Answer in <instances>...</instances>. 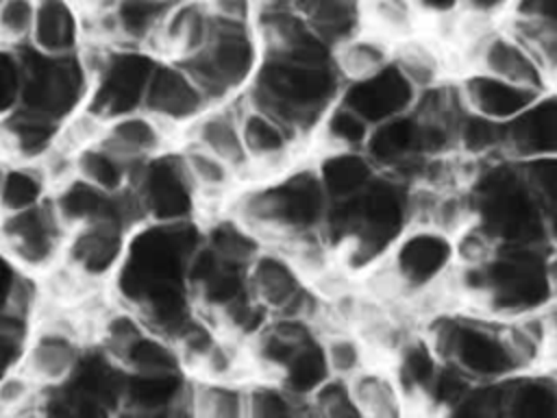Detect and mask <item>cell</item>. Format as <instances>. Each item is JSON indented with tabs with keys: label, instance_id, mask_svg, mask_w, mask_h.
Returning a JSON list of instances; mask_svg holds the SVG:
<instances>
[{
	"label": "cell",
	"instance_id": "cell-12",
	"mask_svg": "<svg viewBox=\"0 0 557 418\" xmlns=\"http://www.w3.org/2000/svg\"><path fill=\"white\" fill-rule=\"evenodd\" d=\"M239 104L248 161L246 181L270 179L298 165L302 150L311 142V135L285 118L244 98H239Z\"/></svg>",
	"mask_w": 557,
	"mask_h": 418
},
{
	"label": "cell",
	"instance_id": "cell-7",
	"mask_svg": "<svg viewBox=\"0 0 557 418\" xmlns=\"http://www.w3.org/2000/svg\"><path fill=\"white\" fill-rule=\"evenodd\" d=\"M263 59V41L255 22L218 20L209 41L181 63L211 102L237 100L250 87Z\"/></svg>",
	"mask_w": 557,
	"mask_h": 418
},
{
	"label": "cell",
	"instance_id": "cell-14",
	"mask_svg": "<svg viewBox=\"0 0 557 418\" xmlns=\"http://www.w3.org/2000/svg\"><path fill=\"white\" fill-rule=\"evenodd\" d=\"M133 229H126L117 222H89L67 231L63 261L89 285L109 287L117 274L128 235Z\"/></svg>",
	"mask_w": 557,
	"mask_h": 418
},
{
	"label": "cell",
	"instance_id": "cell-15",
	"mask_svg": "<svg viewBox=\"0 0 557 418\" xmlns=\"http://www.w3.org/2000/svg\"><path fill=\"white\" fill-rule=\"evenodd\" d=\"M209 104L213 102L181 61L159 57L148 81L141 109L152 113L181 137Z\"/></svg>",
	"mask_w": 557,
	"mask_h": 418
},
{
	"label": "cell",
	"instance_id": "cell-45",
	"mask_svg": "<svg viewBox=\"0 0 557 418\" xmlns=\"http://www.w3.org/2000/svg\"><path fill=\"white\" fill-rule=\"evenodd\" d=\"M507 24L557 30V0H511Z\"/></svg>",
	"mask_w": 557,
	"mask_h": 418
},
{
	"label": "cell",
	"instance_id": "cell-36",
	"mask_svg": "<svg viewBox=\"0 0 557 418\" xmlns=\"http://www.w3.org/2000/svg\"><path fill=\"white\" fill-rule=\"evenodd\" d=\"M133 170H135L133 163H128L124 157H120L100 139L81 148L74 159L76 176L111 194L124 192L131 185Z\"/></svg>",
	"mask_w": 557,
	"mask_h": 418
},
{
	"label": "cell",
	"instance_id": "cell-16",
	"mask_svg": "<svg viewBox=\"0 0 557 418\" xmlns=\"http://www.w3.org/2000/svg\"><path fill=\"white\" fill-rule=\"evenodd\" d=\"M366 155L372 163L387 174L409 183L418 163L429 157L424 142V126L413 107L400 115L372 126Z\"/></svg>",
	"mask_w": 557,
	"mask_h": 418
},
{
	"label": "cell",
	"instance_id": "cell-27",
	"mask_svg": "<svg viewBox=\"0 0 557 418\" xmlns=\"http://www.w3.org/2000/svg\"><path fill=\"white\" fill-rule=\"evenodd\" d=\"M503 416L557 418V374L535 368L503 379Z\"/></svg>",
	"mask_w": 557,
	"mask_h": 418
},
{
	"label": "cell",
	"instance_id": "cell-44",
	"mask_svg": "<svg viewBox=\"0 0 557 418\" xmlns=\"http://www.w3.org/2000/svg\"><path fill=\"white\" fill-rule=\"evenodd\" d=\"M24 63L20 48L0 46V120L22 104Z\"/></svg>",
	"mask_w": 557,
	"mask_h": 418
},
{
	"label": "cell",
	"instance_id": "cell-2",
	"mask_svg": "<svg viewBox=\"0 0 557 418\" xmlns=\"http://www.w3.org/2000/svg\"><path fill=\"white\" fill-rule=\"evenodd\" d=\"M342 85L335 48L300 20L263 48L261 65L242 98L311 135L320 115L339 98Z\"/></svg>",
	"mask_w": 557,
	"mask_h": 418
},
{
	"label": "cell",
	"instance_id": "cell-37",
	"mask_svg": "<svg viewBox=\"0 0 557 418\" xmlns=\"http://www.w3.org/2000/svg\"><path fill=\"white\" fill-rule=\"evenodd\" d=\"M392 59L394 46L368 28L335 46V63L344 81L374 74L387 63H392Z\"/></svg>",
	"mask_w": 557,
	"mask_h": 418
},
{
	"label": "cell",
	"instance_id": "cell-19",
	"mask_svg": "<svg viewBox=\"0 0 557 418\" xmlns=\"http://www.w3.org/2000/svg\"><path fill=\"white\" fill-rule=\"evenodd\" d=\"M457 89L466 109L498 124L513 122L535 98L537 89L479 70L461 72Z\"/></svg>",
	"mask_w": 557,
	"mask_h": 418
},
{
	"label": "cell",
	"instance_id": "cell-10",
	"mask_svg": "<svg viewBox=\"0 0 557 418\" xmlns=\"http://www.w3.org/2000/svg\"><path fill=\"white\" fill-rule=\"evenodd\" d=\"M126 192L141 222H191L202 218L200 198L185 174L176 146L135 165Z\"/></svg>",
	"mask_w": 557,
	"mask_h": 418
},
{
	"label": "cell",
	"instance_id": "cell-18",
	"mask_svg": "<svg viewBox=\"0 0 557 418\" xmlns=\"http://www.w3.org/2000/svg\"><path fill=\"white\" fill-rule=\"evenodd\" d=\"M100 142L124 157L128 163L139 165L161 152L172 150L178 142V135L139 107L107 118L102 124Z\"/></svg>",
	"mask_w": 557,
	"mask_h": 418
},
{
	"label": "cell",
	"instance_id": "cell-31",
	"mask_svg": "<svg viewBox=\"0 0 557 418\" xmlns=\"http://www.w3.org/2000/svg\"><path fill=\"white\" fill-rule=\"evenodd\" d=\"M52 183L37 161L9 159L0 172V213L22 211L50 198Z\"/></svg>",
	"mask_w": 557,
	"mask_h": 418
},
{
	"label": "cell",
	"instance_id": "cell-29",
	"mask_svg": "<svg viewBox=\"0 0 557 418\" xmlns=\"http://www.w3.org/2000/svg\"><path fill=\"white\" fill-rule=\"evenodd\" d=\"M9 159L20 161H41L59 139L61 122L30 111L26 107H17L4 120H0Z\"/></svg>",
	"mask_w": 557,
	"mask_h": 418
},
{
	"label": "cell",
	"instance_id": "cell-24",
	"mask_svg": "<svg viewBox=\"0 0 557 418\" xmlns=\"http://www.w3.org/2000/svg\"><path fill=\"white\" fill-rule=\"evenodd\" d=\"M215 22L218 17L200 0H178L168 7L152 50L163 59L183 61L209 41Z\"/></svg>",
	"mask_w": 557,
	"mask_h": 418
},
{
	"label": "cell",
	"instance_id": "cell-22",
	"mask_svg": "<svg viewBox=\"0 0 557 418\" xmlns=\"http://www.w3.org/2000/svg\"><path fill=\"white\" fill-rule=\"evenodd\" d=\"M176 152L185 168L187 179L191 181L200 198L202 218L222 211L228 198L235 194V189L246 181L244 174L233 163L191 142L178 139Z\"/></svg>",
	"mask_w": 557,
	"mask_h": 418
},
{
	"label": "cell",
	"instance_id": "cell-3",
	"mask_svg": "<svg viewBox=\"0 0 557 418\" xmlns=\"http://www.w3.org/2000/svg\"><path fill=\"white\" fill-rule=\"evenodd\" d=\"M548 255L550 246H496L483 259H459L453 287L461 309L498 320L544 309L555 296Z\"/></svg>",
	"mask_w": 557,
	"mask_h": 418
},
{
	"label": "cell",
	"instance_id": "cell-34",
	"mask_svg": "<svg viewBox=\"0 0 557 418\" xmlns=\"http://www.w3.org/2000/svg\"><path fill=\"white\" fill-rule=\"evenodd\" d=\"M372 124L344 100H335L315 122L311 144L324 150H366Z\"/></svg>",
	"mask_w": 557,
	"mask_h": 418
},
{
	"label": "cell",
	"instance_id": "cell-26",
	"mask_svg": "<svg viewBox=\"0 0 557 418\" xmlns=\"http://www.w3.org/2000/svg\"><path fill=\"white\" fill-rule=\"evenodd\" d=\"M350 381L361 416L398 418L411 411L409 398L389 361H372Z\"/></svg>",
	"mask_w": 557,
	"mask_h": 418
},
{
	"label": "cell",
	"instance_id": "cell-30",
	"mask_svg": "<svg viewBox=\"0 0 557 418\" xmlns=\"http://www.w3.org/2000/svg\"><path fill=\"white\" fill-rule=\"evenodd\" d=\"M309 28L333 48L363 30V0H292Z\"/></svg>",
	"mask_w": 557,
	"mask_h": 418
},
{
	"label": "cell",
	"instance_id": "cell-23",
	"mask_svg": "<svg viewBox=\"0 0 557 418\" xmlns=\"http://www.w3.org/2000/svg\"><path fill=\"white\" fill-rule=\"evenodd\" d=\"M507 157L531 161L557 157V87H548L507 124Z\"/></svg>",
	"mask_w": 557,
	"mask_h": 418
},
{
	"label": "cell",
	"instance_id": "cell-6",
	"mask_svg": "<svg viewBox=\"0 0 557 418\" xmlns=\"http://www.w3.org/2000/svg\"><path fill=\"white\" fill-rule=\"evenodd\" d=\"M437 355L470 381H503L518 372L498 318L457 309L426 322Z\"/></svg>",
	"mask_w": 557,
	"mask_h": 418
},
{
	"label": "cell",
	"instance_id": "cell-1",
	"mask_svg": "<svg viewBox=\"0 0 557 418\" xmlns=\"http://www.w3.org/2000/svg\"><path fill=\"white\" fill-rule=\"evenodd\" d=\"M200 239V220L137 224L111 283L113 298L172 337L196 314L187 270Z\"/></svg>",
	"mask_w": 557,
	"mask_h": 418
},
{
	"label": "cell",
	"instance_id": "cell-13",
	"mask_svg": "<svg viewBox=\"0 0 557 418\" xmlns=\"http://www.w3.org/2000/svg\"><path fill=\"white\" fill-rule=\"evenodd\" d=\"M252 298L270 316H302L315 322V298L296 261L281 248L263 244L248 263Z\"/></svg>",
	"mask_w": 557,
	"mask_h": 418
},
{
	"label": "cell",
	"instance_id": "cell-5",
	"mask_svg": "<svg viewBox=\"0 0 557 418\" xmlns=\"http://www.w3.org/2000/svg\"><path fill=\"white\" fill-rule=\"evenodd\" d=\"M468 189L472 222L496 246H553L522 161L511 157L479 161Z\"/></svg>",
	"mask_w": 557,
	"mask_h": 418
},
{
	"label": "cell",
	"instance_id": "cell-47",
	"mask_svg": "<svg viewBox=\"0 0 557 418\" xmlns=\"http://www.w3.org/2000/svg\"><path fill=\"white\" fill-rule=\"evenodd\" d=\"M20 276H22V270L0 250V318L9 309V303Z\"/></svg>",
	"mask_w": 557,
	"mask_h": 418
},
{
	"label": "cell",
	"instance_id": "cell-8",
	"mask_svg": "<svg viewBox=\"0 0 557 418\" xmlns=\"http://www.w3.org/2000/svg\"><path fill=\"white\" fill-rule=\"evenodd\" d=\"M81 54L91 72L87 109L107 120L141 107L148 81L159 61L154 50L89 41Z\"/></svg>",
	"mask_w": 557,
	"mask_h": 418
},
{
	"label": "cell",
	"instance_id": "cell-35",
	"mask_svg": "<svg viewBox=\"0 0 557 418\" xmlns=\"http://www.w3.org/2000/svg\"><path fill=\"white\" fill-rule=\"evenodd\" d=\"M500 324H503V335L518 372L546 368L548 331H546L542 309L505 318L500 320Z\"/></svg>",
	"mask_w": 557,
	"mask_h": 418
},
{
	"label": "cell",
	"instance_id": "cell-49",
	"mask_svg": "<svg viewBox=\"0 0 557 418\" xmlns=\"http://www.w3.org/2000/svg\"><path fill=\"white\" fill-rule=\"evenodd\" d=\"M509 4H511V0H466L468 9H474V11H481L487 15H494L503 9H507Z\"/></svg>",
	"mask_w": 557,
	"mask_h": 418
},
{
	"label": "cell",
	"instance_id": "cell-25",
	"mask_svg": "<svg viewBox=\"0 0 557 418\" xmlns=\"http://www.w3.org/2000/svg\"><path fill=\"white\" fill-rule=\"evenodd\" d=\"M311 165L331 205L352 200L381 172L366 150H324Z\"/></svg>",
	"mask_w": 557,
	"mask_h": 418
},
{
	"label": "cell",
	"instance_id": "cell-4",
	"mask_svg": "<svg viewBox=\"0 0 557 418\" xmlns=\"http://www.w3.org/2000/svg\"><path fill=\"white\" fill-rule=\"evenodd\" d=\"M261 244L278 246L296 235L326 231L331 200L313 165L244 181L222 209Z\"/></svg>",
	"mask_w": 557,
	"mask_h": 418
},
{
	"label": "cell",
	"instance_id": "cell-42",
	"mask_svg": "<svg viewBox=\"0 0 557 418\" xmlns=\"http://www.w3.org/2000/svg\"><path fill=\"white\" fill-rule=\"evenodd\" d=\"M309 414L324 418H357L361 416L350 381L342 377H329L309 398Z\"/></svg>",
	"mask_w": 557,
	"mask_h": 418
},
{
	"label": "cell",
	"instance_id": "cell-17",
	"mask_svg": "<svg viewBox=\"0 0 557 418\" xmlns=\"http://www.w3.org/2000/svg\"><path fill=\"white\" fill-rule=\"evenodd\" d=\"M416 87L403 76L394 59L374 74L344 81L339 91V100L352 107L372 126L409 111L416 102Z\"/></svg>",
	"mask_w": 557,
	"mask_h": 418
},
{
	"label": "cell",
	"instance_id": "cell-39",
	"mask_svg": "<svg viewBox=\"0 0 557 418\" xmlns=\"http://www.w3.org/2000/svg\"><path fill=\"white\" fill-rule=\"evenodd\" d=\"M246 409L252 418H294L309 414L305 398L270 377H250L246 381Z\"/></svg>",
	"mask_w": 557,
	"mask_h": 418
},
{
	"label": "cell",
	"instance_id": "cell-41",
	"mask_svg": "<svg viewBox=\"0 0 557 418\" xmlns=\"http://www.w3.org/2000/svg\"><path fill=\"white\" fill-rule=\"evenodd\" d=\"M44 388L20 366L0 377V414H41Z\"/></svg>",
	"mask_w": 557,
	"mask_h": 418
},
{
	"label": "cell",
	"instance_id": "cell-20",
	"mask_svg": "<svg viewBox=\"0 0 557 418\" xmlns=\"http://www.w3.org/2000/svg\"><path fill=\"white\" fill-rule=\"evenodd\" d=\"M178 139L191 142L228 163H233L246 179L248 161L242 131V104L237 100L213 102L209 104L185 131Z\"/></svg>",
	"mask_w": 557,
	"mask_h": 418
},
{
	"label": "cell",
	"instance_id": "cell-21",
	"mask_svg": "<svg viewBox=\"0 0 557 418\" xmlns=\"http://www.w3.org/2000/svg\"><path fill=\"white\" fill-rule=\"evenodd\" d=\"M87 44V15L78 0H37L30 48L50 57L78 54Z\"/></svg>",
	"mask_w": 557,
	"mask_h": 418
},
{
	"label": "cell",
	"instance_id": "cell-11",
	"mask_svg": "<svg viewBox=\"0 0 557 418\" xmlns=\"http://www.w3.org/2000/svg\"><path fill=\"white\" fill-rule=\"evenodd\" d=\"M67 226L50 198L41 205L0 213V250L22 270L41 276L63 259Z\"/></svg>",
	"mask_w": 557,
	"mask_h": 418
},
{
	"label": "cell",
	"instance_id": "cell-40",
	"mask_svg": "<svg viewBox=\"0 0 557 418\" xmlns=\"http://www.w3.org/2000/svg\"><path fill=\"white\" fill-rule=\"evenodd\" d=\"M522 168L540 200L550 244L557 246V157L522 161Z\"/></svg>",
	"mask_w": 557,
	"mask_h": 418
},
{
	"label": "cell",
	"instance_id": "cell-33",
	"mask_svg": "<svg viewBox=\"0 0 557 418\" xmlns=\"http://www.w3.org/2000/svg\"><path fill=\"white\" fill-rule=\"evenodd\" d=\"M187 416H200V418H244V416H248L246 381L189 377Z\"/></svg>",
	"mask_w": 557,
	"mask_h": 418
},
{
	"label": "cell",
	"instance_id": "cell-9",
	"mask_svg": "<svg viewBox=\"0 0 557 418\" xmlns=\"http://www.w3.org/2000/svg\"><path fill=\"white\" fill-rule=\"evenodd\" d=\"M24 63L22 104L30 111L65 122L89 100L91 72L83 54L50 57L30 46L20 48Z\"/></svg>",
	"mask_w": 557,
	"mask_h": 418
},
{
	"label": "cell",
	"instance_id": "cell-46",
	"mask_svg": "<svg viewBox=\"0 0 557 418\" xmlns=\"http://www.w3.org/2000/svg\"><path fill=\"white\" fill-rule=\"evenodd\" d=\"M213 17L224 22H255L261 0H200Z\"/></svg>",
	"mask_w": 557,
	"mask_h": 418
},
{
	"label": "cell",
	"instance_id": "cell-32",
	"mask_svg": "<svg viewBox=\"0 0 557 418\" xmlns=\"http://www.w3.org/2000/svg\"><path fill=\"white\" fill-rule=\"evenodd\" d=\"M363 26L392 46L426 30L418 0H363Z\"/></svg>",
	"mask_w": 557,
	"mask_h": 418
},
{
	"label": "cell",
	"instance_id": "cell-38",
	"mask_svg": "<svg viewBox=\"0 0 557 418\" xmlns=\"http://www.w3.org/2000/svg\"><path fill=\"white\" fill-rule=\"evenodd\" d=\"M324 357L333 377L352 379L366 366L376 361L363 337L350 327H329L320 331Z\"/></svg>",
	"mask_w": 557,
	"mask_h": 418
},
{
	"label": "cell",
	"instance_id": "cell-28",
	"mask_svg": "<svg viewBox=\"0 0 557 418\" xmlns=\"http://www.w3.org/2000/svg\"><path fill=\"white\" fill-rule=\"evenodd\" d=\"M394 63L403 76L424 91L448 81L450 70H455L453 57L442 41H437L429 30L394 46Z\"/></svg>",
	"mask_w": 557,
	"mask_h": 418
},
{
	"label": "cell",
	"instance_id": "cell-43",
	"mask_svg": "<svg viewBox=\"0 0 557 418\" xmlns=\"http://www.w3.org/2000/svg\"><path fill=\"white\" fill-rule=\"evenodd\" d=\"M37 0H0V46L24 48L30 44Z\"/></svg>",
	"mask_w": 557,
	"mask_h": 418
},
{
	"label": "cell",
	"instance_id": "cell-48",
	"mask_svg": "<svg viewBox=\"0 0 557 418\" xmlns=\"http://www.w3.org/2000/svg\"><path fill=\"white\" fill-rule=\"evenodd\" d=\"M546 331H548V357L546 368L557 374V296L550 298V303L542 309Z\"/></svg>",
	"mask_w": 557,
	"mask_h": 418
}]
</instances>
